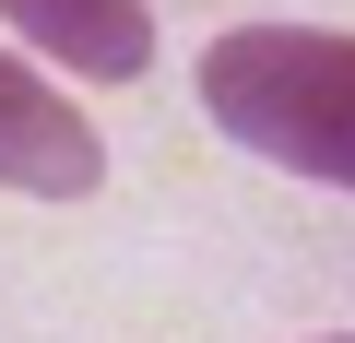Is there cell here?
Returning <instances> with one entry per match:
<instances>
[{
	"label": "cell",
	"mask_w": 355,
	"mask_h": 343,
	"mask_svg": "<svg viewBox=\"0 0 355 343\" xmlns=\"http://www.w3.org/2000/svg\"><path fill=\"white\" fill-rule=\"evenodd\" d=\"M202 118L284 178L355 190V36L343 24H225L202 48Z\"/></svg>",
	"instance_id": "6da1fadb"
},
{
	"label": "cell",
	"mask_w": 355,
	"mask_h": 343,
	"mask_svg": "<svg viewBox=\"0 0 355 343\" xmlns=\"http://www.w3.org/2000/svg\"><path fill=\"white\" fill-rule=\"evenodd\" d=\"M107 178V142H95V118L0 36V190H24V202H83Z\"/></svg>",
	"instance_id": "7a4b0ae2"
},
{
	"label": "cell",
	"mask_w": 355,
	"mask_h": 343,
	"mask_svg": "<svg viewBox=\"0 0 355 343\" xmlns=\"http://www.w3.org/2000/svg\"><path fill=\"white\" fill-rule=\"evenodd\" d=\"M24 60L71 71V83H142L154 60V0H0Z\"/></svg>",
	"instance_id": "3957f363"
},
{
	"label": "cell",
	"mask_w": 355,
	"mask_h": 343,
	"mask_svg": "<svg viewBox=\"0 0 355 343\" xmlns=\"http://www.w3.org/2000/svg\"><path fill=\"white\" fill-rule=\"evenodd\" d=\"M320 343H355V331H320Z\"/></svg>",
	"instance_id": "277c9868"
}]
</instances>
